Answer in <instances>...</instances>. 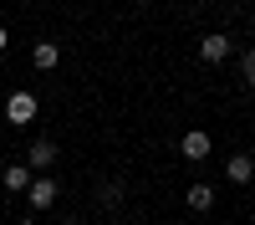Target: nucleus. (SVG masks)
Here are the masks:
<instances>
[{
	"label": "nucleus",
	"mask_w": 255,
	"mask_h": 225,
	"mask_svg": "<svg viewBox=\"0 0 255 225\" xmlns=\"http://www.w3.org/2000/svg\"><path fill=\"white\" fill-rule=\"evenodd\" d=\"M15 225H36V220H15Z\"/></svg>",
	"instance_id": "13"
},
{
	"label": "nucleus",
	"mask_w": 255,
	"mask_h": 225,
	"mask_svg": "<svg viewBox=\"0 0 255 225\" xmlns=\"http://www.w3.org/2000/svg\"><path fill=\"white\" fill-rule=\"evenodd\" d=\"M61 225H77V220H61Z\"/></svg>",
	"instance_id": "14"
},
{
	"label": "nucleus",
	"mask_w": 255,
	"mask_h": 225,
	"mask_svg": "<svg viewBox=\"0 0 255 225\" xmlns=\"http://www.w3.org/2000/svg\"><path fill=\"white\" fill-rule=\"evenodd\" d=\"M5 41H10V36H5V26H0V51H5Z\"/></svg>",
	"instance_id": "12"
},
{
	"label": "nucleus",
	"mask_w": 255,
	"mask_h": 225,
	"mask_svg": "<svg viewBox=\"0 0 255 225\" xmlns=\"http://www.w3.org/2000/svg\"><path fill=\"white\" fill-rule=\"evenodd\" d=\"M209 149H215V138H209L204 128H189V133L179 138V154H184L189 164H199V159H209Z\"/></svg>",
	"instance_id": "2"
},
{
	"label": "nucleus",
	"mask_w": 255,
	"mask_h": 225,
	"mask_svg": "<svg viewBox=\"0 0 255 225\" xmlns=\"http://www.w3.org/2000/svg\"><path fill=\"white\" fill-rule=\"evenodd\" d=\"M97 200H102V205H118V200H123V184H118V179H113V184H102Z\"/></svg>",
	"instance_id": "10"
},
{
	"label": "nucleus",
	"mask_w": 255,
	"mask_h": 225,
	"mask_svg": "<svg viewBox=\"0 0 255 225\" xmlns=\"http://www.w3.org/2000/svg\"><path fill=\"white\" fill-rule=\"evenodd\" d=\"M184 205H189V210H194V215H204L209 205H215V190H209V184H189V195H184Z\"/></svg>",
	"instance_id": "7"
},
{
	"label": "nucleus",
	"mask_w": 255,
	"mask_h": 225,
	"mask_svg": "<svg viewBox=\"0 0 255 225\" xmlns=\"http://www.w3.org/2000/svg\"><path fill=\"white\" fill-rule=\"evenodd\" d=\"M225 56H230V36H225V31H209V36L199 41V61H209V67H220Z\"/></svg>",
	"instance_id": "3"
},
{
	"label": "nucleus",
	"mask_w": 255,
	"mask_h": 225,
	"mask_svg": "<svg viewBox=\"0 0 255 225\" xmlns=\"http://www.w3.org/2000/svg\"><path fill=\"white\" fill-rule=\"evenodd\" d=\"M26 195H31V210H51V205H56V179H31L26 184Z\"/></svg>",
	"instance_id": "4"
},
{
	"label": "nucleus",
	"mask_w": 255,
	"mask_h": 225,
	"mask_svg": "<svg viewBox=\"0 0 255 225\" xmlns=\"http://www.w3.org/2000/svg\"><path fill=\"white\" fill-rule=\"evenodd\" d=\"M41 113V102H36V92H10L5 97V118L15 123V128H26V123Z\"/></svg>",
	"instance_id": "1"
},
{
	"label": "nucleus",
	"mask_w": 255,
	"mask_h": 225,
	"mask_svg": "<svg viewBox=\"0 0 255 225\" xmlns=\"http://www.w3.org/2000/svg\"><path fill=\"white\" fill-rule=\"evenodd\" d=\"M225 179L250 184V179H255V159H250V154H230V164H225Z\"/></svg>",
	"instance_id": "5"
},
{
	"label": "nucleus",
	"mask_w": 255,
	"mask_h": 225,
	"mask_svg": "<svg viewBox=\"0 0 255 225\" xmlns=\"http://www.w3.org/2000/svg\"><path fill=\"white\" fill-rule=\"evenodd\" d=\"M31 61H36V67H41V72H51V67H56V61H61V51L51 46V41H36V46H31Z\"/></svg>",
	"instance_id": "9"
},
{
	"label": "nucleus",
	"mask_w": 255,
	"mask_h": 225,
	"mask_svg": "<svg viewBox=\"0 0 255 225\" xmlns=\"http://www.w3.org/2000/svg\"><path fill=\"white\" fill-rule=\"evenodd\" d=\"M0 184H5L10 195H26V184H31V169H26V164H10V169L0 174Z\"/></svg>",
	"instance_id": "8"
},
{
	"label": "nucleus",
	"mask_w": 255,
	"mask_h": 225,
	"mask_svg": "<svg viewBox=\"0 0 255 225\" xmlns=\"http://www.w3.org/2000/svg\"><path fill=\"white\" fill-rule=\"evenodd\" d=\"M51 164H56V143H51V138H36V143H31V164H26V169H51Z\"/></svg>",
	"instance_id": "6"
},
{
	"label": "nucleus",
	"mask_w": 255,
	"mask_h": 225,
	"mask_svg": "<svg viewBox=\"0 0 255 225\" xmlns=\"http://www.w3.org/2000/svg\"><path fill=\"white\" fill-rule=\"evenodd\" d=\"M240 67H245V82L255 87V51H245V56H240Z\"/></svg>",
	"instance_id": "11"
}]
</instances>
